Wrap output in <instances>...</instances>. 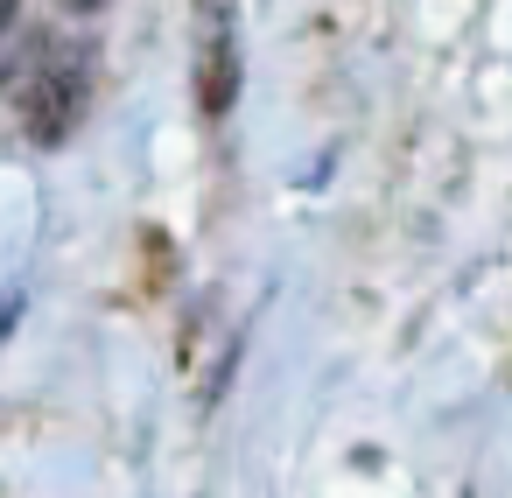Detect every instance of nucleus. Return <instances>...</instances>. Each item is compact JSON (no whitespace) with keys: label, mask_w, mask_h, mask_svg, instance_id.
Wrapping results in <instances>:
<instances>
[{"label":"nucleus","mask_w":512,"mask_h":498,"mask_svg":"<svg viewBox=\"0 0 512 498\" xmlns=\"http://www.w3.org/2000/svg\"><path fill=\"white\" fill-rule=\"evenodd\" d=\"M85 106H92L85 57H50V64H36V78H29V92H22L29 141H36V148H64V141L78 134Z\"/></svg>","instance_id":"f257e3e1"},{"label":"nucleus","mask_w":512,"mask_h":498,"mask_svg":"<svg viewBox=\"0 0 512 498\" xmlns=\"http://www.w3.org/2000/svg\"><path fill=\"white\" fill-rule=\"evenodd\" d=\"M239 99V50L225 36V15H218V0H204V43H197V106L204 120H225Z\"/></svg>","instance_id":"f03ea898"},{"label":"nucleus","mask_w":512,"mask_h":498,"mask_svg":"<svg viewBox=\"0 0 512 498\" xmlns=\"http://www.w3.org/2000/svg\"><path fill=\"white\" fill-rule=\"evenodd\" d=\"M71 15H99V8H113V0H64Z\"/></svg>","instance_id":"20e7f679"},{"label":"nucleus","mask_w":512,"mask_h":498,"mask_svg":"<svg viewBox=\"0 0 512 498\" xmlns=\"http://www.w3.org/2000/svg\"><path fill=\"white\" fill-rule=\"evenodd\" d=\"M15 29V0H0V36H8Z\"/></svg>","instance_id":"39448f33"},{"label":"nucleus","mask_w":512,"mask_h":498,"mask_svg":"<svg viewBox=\"0 0 512 498\" xmlns=\"http://www.w3.org/2000/svg\"><path fill=\"white\" fill-rule=\"evenodd\" d=\"M15 316H22V302H15V295H0V337L15 330Z\"/></svg>","instance_id":"7ed1b4c3"}]
</instances>
